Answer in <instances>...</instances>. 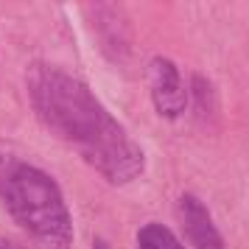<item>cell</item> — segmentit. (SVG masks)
<instances>
[{"label":"cell","mask_w":249,"mask_h":249,"mask_svg":"<svg viewBox=\"0 0 249 249\" xmlns=\"http://www.w3.org/2000/svg\"><path fill=\"white\" fill-rule=\"evenodd\" d=\"M25 81L42 124L87 165L115 185L132 182L143 171V151L79 79L51 65H34Z\"/></svg>","instance_id":"obj_1"},{"label":"cell","mask_w":249,"mask_h":249,"mask_svg":"<svg viewBox=\"0 0 249 249\" xmlns=\"http://www.w3.org/2000/svg\"><path fill=\"white\" fill-rule=\"evenodd\" d=\"M0 199L36 249H68L73 224L56 182L23 160L0 154Z\"/></svg>","instance_id":"obj_2"},{"label":"cell","mask_w":249,"mask_h":249,"mask_svg":"<svg viewBox=\"0 0 249 249\" xmlns=\"http://www.w3.org/2000/svg\"><path fill=\"white\" fill-rule=\"evenodd\" d=\"M148 87H151V98L154 107L162 118L177 121L185 107H188V90H185V81H182L179 70L174 68V62L168 59H151L148 65Z\"/></svg>","instance_id":"obj_3"},{"label":"cell","mask_w":249,"mask_h":249,"mask_svg":"<svg viewBox=\"0 0 249 249\" xmlns=\"http://www.w3.org/2000/svg\"><path fill=\"white\" fill-rule=\"evenodd\" d=\"M179 218H182V227L188 230V238L193 241L196 249H227L224 238L215 230L207 207L196 196H182L179 199Z\"/></svg>","instance_id":"obj_4"},{"label":"cell","mask_w":249,"mask_h":249,"mask_svg":"<svg viewBox=\"0 0 249 249\" xmlns=\"http://www.w3.org/2000/svg\"><path fill=\"white\" fill-rule=\"evenodd\" d=\"M137 247L140 249H185L177 241V235L162 224H146L137 232Z\"/></svg>","instance_id":"obj_5"},{"label":"cell","mask_w":249,"mask_h":249,"mask_svg":"<svg viewBox=\"0 0 249 249\" xmlns=\"http://www.w3.org/2000/svg\"><path fill=\"white\" fill-rule=\"evenodd\" d=\"M95 249H107V247H104V244H95Z\"/></svg>","instance_id":"obj_6"},{"label":"cell","mask_w":249,"mask_h":249,"mask_svg":"<svg viewBox=\"0 0 249 249\" xmlns=\"http://www.w3.org/2000/svg\"><path fill=\"white\" fill-rule=\"evenodd\" d=\"M0 249H6V247H0Z\"/></svg>","instance_id":"obj_7"}]
</instances>
